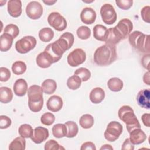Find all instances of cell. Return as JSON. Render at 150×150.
Wrapping results in <instances>:
<instances>
[{"label":"cell","instance_id":"6da1fadb","mask_svg":"<svg viewBox=\"0 0 150 150\" xmlns=\"http://www.w3.org/2000/svg\"><path fill=\"white\" fill-rule=\"evenodd\" d=\"M74 41L73 35L67 32L62 34L58 40L49 44L44 51L50 56L53 63H56L62 58L64 52L73 46Z\"/></svg>","mask_w":150,"mask_h":150},{"label":"cell","instance_id":"7a4b0ae2","mask_svg":"<svg viewBox=\"0 0 150 150\" xmlns=\"http://www.w3.org/2000/svg\"><path fill=\"white\" fill-rule=\"evenodd\" d=\"M117 57L115 45L105 43L96 50L93 59L96 64L104 66L111 64L116 60Z\"/></svg>","mask_w":150,"mask_h":150},{"label":"cell","instance_id":"3957f363","mask_svg":"<svg viewBox=\"0 0 150 150\" xmlns=\"http://www.w3.org/2000/svg\"><path fill=\"white\" fill-rule=\"evenodd\" d=\"M43 90L38 85H32L28 91V106L30 111L34 112L40 111L43 105Z\"/></svg>","mask_w":150,"mask_h":150},{"label":"cell","instance_id":"277c9868","mask_svg":"<svg viewBox=\"0 0 150 150\" xmlns=\"http://www.w3.org/2000/svg\"><path fill=\"white\" fill-rule=\"evenodd\" d=\"M118 117L125 124L127 129L129 133L135 128H141V125L133 109L128 105H123L118 110Z\"/></svg>","mask_w":150,"mask_h":150},{"label":"cell","instance_id":"5b68a950","mask_svg":"<svg viewBox=\"0 0 150 150\" xmlns=\"http://www.w3.org/2000/svg\"><path fill=\"white\" fill-rule=\"evenodd\" d=\"M149 36L138 30L134 31L128 36L129 43L134 48L143 53L149 52Z\"/></svg>","mask_w":150,"mask_h":150},{"label":"cell","instance_id":"8992f818","mask_svg":"<svg viewBox=\"0 0 150 150\" xmlns=\"http://www.w3.org/2000/svg\"><path fill=\"white\" fill-rule=\"evenodd\" d=\"M132 22L127 18H124L120 20L115 27L108 29L118 43L121 40L126 39L132 30Z\"/></svg>","mask_w":150,"mask_h":150},{"label":"cell","instance_id":"52a82bcc","mask_svg":"<svg viewBox=\"0 0 150 150\" xmlns=\"http://www.w3.org/2000/svg\"><path fill=\"white\" fill-rule=\"evenodd\" d=\"M37 43L36 39L32 36H26L18 40L15 43L16 51L21 54H25L35 48Z\"/></svg>","mask_w":150,"mask_h":150},{"label":"cell","instance_id":"ba28073f","mask_svg":"<svg viewBox=\"0 0 150 150\" xmlns=\"http://www.w3.org/2000/svg\"><path fill=\"white\" fill-rule=\"evenodd\" d=\"M122 125L115 121H111L107 127V129L104 132V135L105 138L110 142L116 141L122 132Z\"/></svg>","mask_w":150,"mask_h":150},{"label":"cell","instance_id":"9c48e42d","mask_svg":"<svg viewBox=\"0 0 150 150\" xmlns=\"http://www.w3.org/2000/svg\"><path fill=\"white\" fill-rule=\"evenodd\" d=\"M103 21L107 25H112L117 20V15L113 6L110 4H104L100 9Z\"/></svg>","mask_w":150,"mask_h":150},{"label":"cell","instance_id":"30bf717a","mask_svg":"<svg viewBox=\"0 0 150 150\" xmlns=\"http://www.w3.org/2000/svg\"><path fill=\"white\" fill-rule=\"evenodd\" d=\"M47 22L50 26L57 31H63L67 27L66 19L57 12H53L49 15Z\"/></svg>","mask_w":150,"mask_h":150},{"label":"cell","instance_id":"8fae6325","mask_svg":"<svg viewBox=\"0 0 150 150\" xmlns=\"http://www.w3.org/2000/svg\"><path fill=\"white\" fill-rule=\"evenodd\" d=\"M86 59L85 52L80 48L74 49L67 56V60L68 64L72 67H76L83 63Z\"/></svg>","mask_w":150,"mask_h":150},{"label":"cell","instance_id":"7c38bea8","mask_svg":"<svg viewBox=\"0 0 150 150\" xmlns=\"http://www.w3.org/2000/svg\"><path fill=\"white\" fill-rule=\"evenodd\" d=\"M26 13L30 19L33 20L38 19L43 14V7L39 2L31 1L26 6Z\"/></svg>","mask_w":150,"mask_h":150},{"label":"cell","instance_id":"4fadbf2b","mask_svg":"<svg viewBox=\"0 0 150 150\" xmlns=\"http://www.w3.org/2000/svg\"><path fill=\"white\" fill-rule=\"evenodd\" d=\"M49 135V131L47 128L39 126L35 128L33 135L30 138L35 144H40L48 138Z\"/></svg>","mask_w":150,"mask_h":150},{"label":"cell","instance_id":"5bb4252c","mask_svg":"<svg viewBox=\"0 0 150 150\" xmlns=\"http://www.w3.org/2000/svg\"><path fill=\"white\" fill-rule=\"evenodd\" d=\"M150 91L149 89H143L140 90L137 96V101L138 104L142 108H150Z\"/></svg>","mask_w":150,"mask_h":150},{"label":"cell","instance_id":"9a60e30c","mask_svg":"<svg viewBox=\"0 0 150 150\" xmlns=\"http://www.w3.org/2000/svg\"><path fill=\"white\" fill-rule=\"evenodd\" d=\"M62 98L56 95L52 96L48 99L46 103V106L47 109L52 112H57L60 111L63 107Z\"/></svg>","mask_w":150,"mask_h":150},{"label":"cell","instance_id":"2e32d148","mask_svg":"<svg viewBox=\"0 0 150 150\" xmlns=\"http://www.w3.org/2000/svg\"><path fill=\"white\" fill-rule=\"evenodd\" d=\"M7 9L11 16L18 18L22 13V2L20 0H9L8 2Z\"/></svg>","mask_w":150,"mask_h":150},{"label":"cell","instance_id":"e0dca14e","mask_svg":"<svg viewBox=\"0 0 150 150\" xmlns=\"http://www.w3.org/2000/svg\"><path fill=\"white\" fill-rule=\"evenodd\" d=\"M81 21L85 24L90 25L93 23L96 19L95 11L89 7L84 8L80 13Z\"/></svg>","mask_w":150,"mask_h":150},{"label":"cell","instance_id":"ac0fdd59","mask_svg":"<svg viewBox=\"0 0 150 150\" xmlns=\"http://www.w3.org/2000/svg\"><path fill=\"white\" fill-rule=\"evenodd\" d=\"M129 140L134 145H139L146 139L145 133L141 128H135L129 132Z\"/></svg>","mask_w":150,"mask_h":150},{"label":"cell","instance_id":"d6986e66","mask_svg":"<svg viewBox=\"0 0 150 150\" xmlns=\"http://www.w3.org/2000/svg\"><path fill=\"white\" fill-rule=\"evenodd\" d=\"M13 90L15 95L19 97H22L25 95L28 90V84L23 79L16 80L13 84Z\"/></svg>","mask_w":150,"mask_h":150},{"label":"cell","instance_id":"ffe728a7","mask_svg":"<svg viewBox=\"0 0 150 150\" xmlns=\"http://www.w3.org/2000/svg\"><path fill=\"white\" fill-rule=\"evenodd\" d=\"M108 34L107 28L102 25H96L93 28V36L98 40L105 42Z\"/></svg>","mask_w":150,"mask_h":150},{"label":"cell","instance_id":"44dd1931","mask_svg":"<svg viewBox=\"0 0 150 150\" xmlns=\"http://www.w3.org/2000/svg\"><path fill=\"white\" fill-rule=\"evenodd\" d=\"M105 97V92L104 90L100 87H96L93 88L89 96L90 101L94 104L100 103Z\"/></svg>","mask_w":150,"mask_h":150},{"label":"cell","instance_id":"7402d4cb","mask_svg":"<svg viewBox=\"0 0 150 150\" xmlns=\"http://www.w3.org/2000/svg\"><path fill=\"white\" fill-rule=\"evenodd\" d=\"M36 61L38 66L41 68H47L53 63L50 56L45 51L38 55Z\"/></svg>","mask_w":150,"mask_h":150},{"label":"cell","instance_id":"603a6c76","mask_svg":"<svg viewBox=\"0 0 150 150\" xmlns=\"http://www.w3.org/2000/svg\"><path fill=\"white\" fill-rule=\"evenodd\" d=\"M13 38L8 33H3L0 36V50L7 52L9 50L13 43Z\"/></svg>","mask_w":150,"mask_h":150},{"label":"cell","instance_id":"cb8c5ba5","mask_svg":"<svg viewBox=\"0 0 150 150\" xmlns=\"http://www.w3.org/2000/svg\"><path fill=\"white\" fill-rule=\"evenodd\" d=\"M43 92L47 94H52L54 93L57 88L56 82L53 79L45 80L42 84Z\"/></svg>","mask_w":150,"mask_h":150},{"label":"cell","instance_id":"d4e9b609","mask_svg":"<svg viewBox=\"0 0 150 150\" xmlns=\"http://www.w3.org/2000/svg\"><path fill=\"white\" fill-rule=\"evenodd\" d=\"M13 93L11 89L7 87H0V101L2 103L7 104L12 101Z\"/></svg>","mask_w":150,"mask_h":150},{"label":"cell","instance_id":"484cf974","mask_svg":"<svg viewBox=\"0 0 150 150\" xmlns=\"http://www.w3.org/2000/svg\"><path fill=\"white\" fill-rule=\"evenodd\" d=\"M107 86L111 91L118 92L121 91L123 88V82L119 78L112 77L108 80Z\"/></svg>","mask_w":150,"mask_h":150},{"label":"cell","instance_id":"4316f807","mask_svg":"<svg viewBox=\"0 0 150 150\" xmlns=\"http://www.w3.org/2000/svg\"><path fill=\"white\" fill-rule=\"evenodd\" d=\"M25 148L26 140L21 136L15 138L9 145V149L11 150H25Z\"/></svg>","mask_w":150,"mask_h":150},{"label":"cell","instance_id":"83f0119b","mask_svg":"<svg viewBox=\"0 0 150 150\" xmlns=\"http://www.w3.org/2000/svg\"><path fill=\"white\" fill-rule=\"evenodd\" d=\"M52 134L57 138H63L66 136L67 127L65 124H56L52 127Z\"/></svg>","mask_w":150,"mask_h":150},{"label":"cell","instance_id":"f1b7e54d","mask_svg":"<svg viewBox=\"0 0 150 150\" xmlns=\"http://www.w3.org/2000/svg\"><path fill=\"white\" fill-rule=\"evenodd\" d=\"M54 36V32L50 28H44L39 32V38L43 42H50Z\"/></svg>","mask_w":150,"mask_h":150},{"label":"cell","instance_id":"f546056e","mask_svg":"<svg viewBox=\"0 0 150 150\" xmlns=\"http://www.w3.org/2000/svg\"><path fill=\"white\" fill-rule=\"evenodd\" d=\"M94 121L93 117L90 114H84L79 120L80 125L84 129H88L93 127Z\"/></svg>","mask_w":150,"mask_h":150},{"label":"cell","instance_id":"4dcf8cb0","mask_svg":"<svg viewBox=\"0 0 150 150\" xmlns=\"http://www.w3.org/2000/svg\"><path fill=\"white\" fill-rule=\"evenodd\" d=\"M65 125L67 127V138H73L77 135L79 128L77 124L72 121H69L66 122Z\"/></svg>","mask_w":150,"mask_h":150},{"label":"cell","instance_id":"1f68e13d","mask_svg":"<svg viewBox=\"0 0 150 150\" xmlns=\"http://www.w3.org/2000/svg\"><path fill=\"white\" fill-rule=\"evenodd\" d=\"M18 132L20 136L25 138H31L33 135V130L32 126L27 124L21 125L19 128Z\"/></svg>","mask_w":150,"mask_h":150},{"label":"cell","instance_id":"d6a6232c","mask_svg":"<svg viewBox=\"0 0 150 150\" xmlns=\"http://www.w3.org/2000/svg\"><path fill=\"white\" fill-rule=\"evenodd\" d=\"M81 83V80L80 78L76 76V75H73L70 77L68 78L67 80V87L73 90H75L78 89Z\"/></svg>","mask_w":150,"mask_h":150},{"label":"cell","instance_id":"836d02e7","mask_svg":"<svg viewBox=\"0 0 150 150\" xmlns=\"http://www.w3.org/2000/svg\"><path fill=\"white\" fill-rule=\"evenodd\" d=\"M12 70L16 75L22 74L26 70V65L22 61H16L12 66Z\"/></svg>","mask_w":150,"mask_h":150},{"label":"cell","instance_id":"e575fe53","mask_svg":"<svg viewBox=\"0 0 150 150\" xmlns=\"http://www.w3.org/2000/svg\"><path fill=\"white\" fill-rule=\"evenodd\" d=\"M74 75L79 76L81 81H86L91 77V73L88 69L85 67H80L77 69L74 73Z\"/></svg>","mask_w":150,"mask_h":150},{"label":"cell","instance_id":"d590c367","mask_svg":"<svg viewBox=\"0 0 150 150\" xmlns=\"http://www.w3.org/2000/svg\"><path fill=\"white\" fill-rule=\"evenodd\" d=\"M77 36L83 40L87 39L90 38L91 35V30L90 29L86 26H80L77 29Z\"/></svg>","mask_w":150,"mask_h":150},{"label":"cell","instance_id":"8d00e7d4","mask_svg":"<svg viewBox=\"0 0 150 150\" xmlns=\"http://www.w3.org/2000/svg\"><path fill=\"white\" fill-rule=\"evenodd\" d=\"M4 33L10 35L13 39H15L18 36L19 33V29L16 25L9 24L5 26Z\"/></svg>","mask_w":150,"mask_h":150},{"label":"cell","instance_id":"74e56055","mask_svg":"<svg viewBox=\"0 0 150 150\" xmlns=\"http://www.w3.org/2000/svg\"><path fill=\"white\" fill-rule=\"evenodd\" d=\"M40 121L45 125H51L55 121V116L51 112H46L42 115Z\"/></svg>","mask_w":150,"mask_h":150},{"label":"cell","instance_id":"f35d334b","mask_svg":"<svg viewBox=\"0 0 150 150\" xmlns=\"http://www.w3.org/2000/svg\"><path fill=\"white\" fill-rule=\"evenodd\" d=\"M45 150H60V149H64L63 147L60 146L58 142L54 139H50L47 141L45 144L44 147Z\"/></svg>","mask_w":150,"mask_h":150},{"label":"cell","instance_id":"ab89813d","mask_svg":"<svg viewBox=\"0 0 150 150\" xmlns=\"http://www.w3.org/2000/svg\"><path fill=\"white\" fill-rule=\"evenodd\" d=\"M115 3L120 9L128 10L132 6L133 1L132 0H117Z\"/></svg>","mask_w":150,"mask_h":150},{"label":"cell","instance_id":"60d3db41","mask_svg":"<svg viewBox=\"0 0 150 150\" xmlns=\"http://www.w3.org/2000/svg\"><path fill=\"white\" fill-rule=\"evenodd\" d=\"M11 77V72L9 70L4 67H0V81L2 82L7 81Z\"/></svg>","mask_w":150,"mask_h":150},{"label":"cell","instance_id":"b9f144b4","mask_svg":"<svg viewBox=\"0 0 150 150\" xmlns=\"http://www.w3.org/2000/svg\"><path fill=\"white\" fill-rule=\"evenodd\" d=\"M12 121L11 118L6 115L0 116V128L6 129L10 127L11 125Z\"/></svg>","mask_w":150,"mask_h":150},{"label":"cell","instance_id":"7bdbcfd3","mask_svg":"<svg viewBox=\"0 0 150 150\" xmlns=\"http://www.w3.org/2000/svg\"><path fill=\"white\" fill-rule=\"evenodd\" d=\"M149 13H150V7L149 6H144L141 11V17L142 19L147 22L149 23V19H150V16H149Z\"/></svg>","mask_w":150,"mask_h":150},{"label":"cell","instance_id":"ee69618b","mask_svg":"<svg viewBox=\"0 0 150 150\" xmlns=\"http://www.w3.org/2000/svg\"><path fill=\"white\" fill-rule=\"evenodd\" d=\"M121 149L122 150H134V144L131 143L129 138H127L124 141V142L122 145Z\"/></svg>","mask_w":150,"mask_h":150},{"label":"cell","instance_id":"f6af8a7d","mask_svg":"<svg viewBox=\"0 0 150 150\" xmlns=\"http://www.w3.org/2000/svg\"><path fill=\"white\" fill-rule=\"evenodd\" d=\"M81 150H96V147L94 145V143H93L92 142H86L84 143H83L80 148Z\"/></svg>","mask_w":150,"mask_h":150},{"label":"cell","instance_id":"bcb514c9","mask_svg":"<svg viewBox=\"0 0 150 150\" xmlns=\"http://www.w3.org/2000/svg\"><path fill=\"white\" fill-rule=\"evenodd\" d=\"M141 120L143 122V124L146 127H149L150 126V115L149 114L145 113L141 117Z\"/></svg>","mask_w":150,"mask_h":150},{"label":"cell","instance_id":"7dc6e473","mask_svg":"<svg viewBox=\"0 0 150 150\" xmlns=\"http://www.w3.org/2000/svg\"><path fill=\"white\" fill-rule=\"evenodd\" d=\"M143 80H144V82L146 84L150 85V79H149V71H148L144 74V77H143Z\"/></svg>","mask_w":150,"mask_h":150},{"label":"cell","instance_id":"c3c4849f","mask_svg":"<svg viewBox=\"0 0 150 150\" xmlns=\"http://www.w3.org/2000/svg\"><path fill=\"white\" fill-rule=\"evenodd\" d=\"M103 149H110V150H112L113 148L112 146H111V145L109 144H105L103 146H102L100 148V150H103Z\"/></svg>","mask_w":150,"mask_h":150},{"label":"cell","instance_id":"681fc988","mask_svg":"<svg viewBox=\"0 0 150 150\" xmlns=\"http://www.w3.org/2000/svg\"><path fill=\"white\" fill-rule=\"evenodd\" d=\"M43 2L47 5H52L54 3L57 2V1H51V0H47V1H43Z\"/></svg>","mask_w":150,"mask_h":150}]
</instances>
